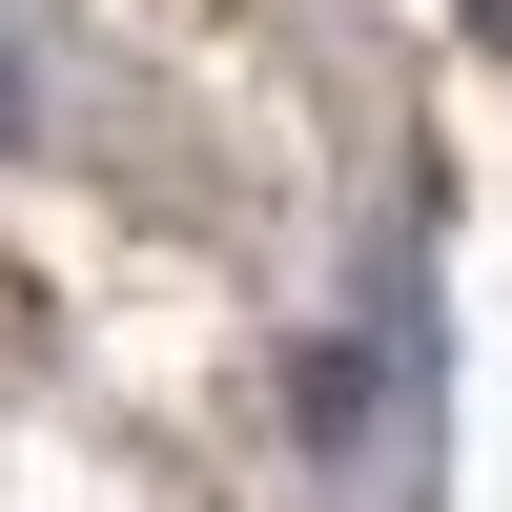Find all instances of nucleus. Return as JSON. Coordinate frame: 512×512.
Segmentation results:
<instances>
[{
    "instance_id": "obj_1",
    "label": "nucleus",
    "mask_w": 512,
    "mask_h": 512,
    "mask_svg": "<svg viewBox=\"0 0 512 512\" xmlns=\"http://www.w3.org/2000/svg\"><path fill=\"white\" fill-rule=\"evenodd\" d=\"M21 123H41V82H21V0H0V144H21Z\"/></svg>"
},
{
    "instance_id": "obj_2",
    "label": "nucleus",
    "mask_w": 512,
    "mask_h": 512,
    "mask_svg": "<svg viewBox=\"0 0 512 512\" xmlns=\"http://www.w3.org/2000/svg\"><path fill=\"white\" fill-rule=\"evenodd\" d=\"M472 41H492V62H512V0H472Z\"/></svg>"
}]
</instances>
